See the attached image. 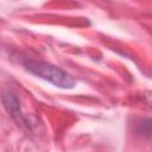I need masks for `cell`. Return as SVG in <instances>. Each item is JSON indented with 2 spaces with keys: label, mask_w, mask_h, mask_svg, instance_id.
<instances>
[{
  "label": "cell",
  "mask_w": 152,
  "mask_h": 152,
  "mask_svg": "<svg viewBox=\"0 0 152 152\" xmlns=\"http://www.w3.org/2000/svg\"><path fill=\"white\" fill-rule=\"evenodd\" d=\"M24 66L31 74H33L40 78H44L59 88L70 89V88H74V86L76 83L75 80L69 74H66L64 70H62L61 68L52 65L48 62L36 61V59H26L24 62Z\"/></svg>",
  "instance_id": "obj_1"
},
{
  "label": "cell",
  "mask_w": 152,
  "mask_h": 152,
  "mask_svg": "<svg viewBox=\"0 0 152 152\" xmlns=\"http://www.w3.org/2000/svg\"><path fill=\"white\" fill-rule=\"evenodd\" d=\"M2 102H4L5 108L10 113V115L17 121L18 125H20L21 127L30 128V125L27 124V120H26L25 115L21 113V109H20V106H19V100L15 96L14 93H12L11 90L4 91L2 93Z\"/></svg>",
  "instance_id": "obj_2"
}]
</instances>
